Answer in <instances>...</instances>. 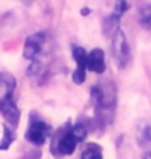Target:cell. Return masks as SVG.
I'll return each mask as SVG.
<instances>
[{"label": "cell", "mask_w": 151, "mask_h": 159, "mask_svg": "<svg viewBox=\"0 0 151 159\" xmlns=\"http://www.w3.org/2000/svg\"><path fill=\"white\" fill-rule=\"evenodd\" d=\"M112 49H114V57L119 63V67L124 68L130 60V47L125 38V33L122 30H117L114 33V39H112Z\"/></svg>", "instance_id": "1"}, {"label": "cell", "mask_w": 151, "mask_h": 159, "mask_svg": "<svg viewBox=\"0 0 151 159\" xmlns=\"http://www.w3.org/2000/svg\"><path fill=\"white\" fill-rule=\"evenodd\" d=\"M73 59L76 62V68L73 71V81L76 84H81L86 78V70H88V54L85 52L83 47L73 46Z\"/></svg>", "instance_id": "4"}, {"label": "cell", "mask_w": 151, "mask_h": 159, "mask_svg": "<svg viewBox=\"0 0 151 159\" xmlns=\"http://www.w3.org/2000/svg\"><path fill=\"white\" fill-rule=\"evenodd\" d=\"M0 111H2V115L7 122H10L13 125H18L20 120V111L16 104L13 102V98H3L0 99Z\"/></svg>", "instance_id": "6"}, {"label": "cell", "mask_w": 151, "mask_h": 159, "mask_svg": "<svg viewBox=\"0 0 151 159\" xmlns=\"http://www.w3.org/2000/svg\"><path fill=\"white\" fill-rule=\"evenodd\" d=\"M88 70L94 73H103L106 70V57L101 49H93L88 54Z\"/></svg>", "instance_id": "7"}, {"label": "cell", "mask_w": 151, "mask_h": 159, "mask_svg": "<svg viewBox=\"0 0 151 159\" xmlns=\"http://www.w3.org/2000/svg\"><path fill=\"white\" fill-rule=\"evenodd\" d=\"M143 159H151V153H146L145 156H143Z\"/></svg>", "instance_id": "14"}, {"label": "cell", "mask_w": 151, "mask_h": 159, "mask_svg": "<svg viewBox=\"0 0 151 159\" xmlns=\"http://www.w3.org/2000/svg\"><path fill=\"white\" fill-rule=\"evenodd\" d=\"M76 144H78L76 136L73 135L71 130H68V132L62 133L59 138L55 140V143L52 144V148H50V149L55 153V156H60V154L62 156H68V154H71L75 151Z\"/></svg>", "instance_id": "3"}, {"label": "cell", "mask_w": 151, "mask_h": 159, "mask_svg": "<svg viewBox=\"0 0 151 159\" xmlns=\"http://www.w3.org/2000/svg\"><path fill=\"white\" fill-rule=\"evenodd\" d=\"M2 143H0V149H8V146L13 143V140H15V136H13V133L10 132V128L7 127V125H3L2 127Z\"/></svg>", "instance_id": "11"}, {"label": "cell", "mask_w": 151, "mask_h": 159, "mask_svg": "<svg viewBox=\"0 0 151 159\" xmlns=\"http://www.w3.org/2000/svg\"><path fill=\"white\" fill-rule=\"evenodd\" d=\"M50 133H52V128L47 124H44L41 120H33L26 130V140L36 144V146H41V144H44V141L47 140V136Z\"/></svg>", "instance_id": "2"}, {"label": "cell", "mask_w": 151, "mask_h": 159, "mask_svg": "<svg viewBox=\"0 0 151 159\" xmlns=\"http://www.w3.org/2000/svg\"><path fill=\"white\" fill-rule=\"evenodd\" d=\"M81 159H103V149H101L99 144L91 143L81 153Z\"/></svg>", "instance_id": "9"}, {"label": "cell", "mask_w": 151, "mask_h": 159, "mask_svg": "<svg viewBox=\"0 0 151 159\" xmlns=\"http://www.w3.org/2000/svg\"><path fill=\"white\" fill-rule=\"evenodd\" d=\"M127 8H128V5H127L125 0H119L117 5H116V11H114V15H116V16H120L122 13H124V11L127 10Z\"/></svg>", "instance_id": "13"}, {"label": "cell", "mask_w": 151, "mask_h": 159, "mask_svg": "<svg viewBox=\"0 0 151 159\" xmlns=\"http://www.w3.org/2000/svg\"><path fill=\"white\" fill-rule=\"evenodd\" d=\"M71 132H73V135L76 136V140H78V143L80 141H83L85 138H86V128L83 127V125H75L73 128H71Z\"/></svg>", "instance_id": "12"}, {"label": "cell", "mask_w": 151, "mask_h": 159, "mask_svg": "<svg viewBox=\"0 0 151 159\" xmlns=\"http://www.w3.org/2000/svg\"><path fill=\"white\" fill-rule=\"evenodd\" d=\"M140 25L145 30L151 31V5H146L140 10Z\"/></svg>", "instance_id": "10"}, {"label": "cell", "mask_w": 151, "mask_h": 159, "mask_svg": "<svg viewBox=\"0 0 151 159\" xmlns=\"http://www.w3.org/2000/svg\"><path fill=\"white\" fill-rule=\"evenodd\" d=\"M0 86H2V94H0V99L11 98L13 91H15V86H16V81H15V78H13L11 75L2 73V76H0Z\"/></svg>", "instance_id": "8"}, {"label": "cell", "mask_w": 151, "mask_h": 159, "mask_svg": "<svg viewBox=\"0 0 151 159\" xmlns=\"http://www.w3.org/2000/svg\"><path fill=\"white\" fill-rule=\"evenodd\" d=\"M81 13H83V15H88L89 10H88V8H83V11H81Z\"/></svg>", "instance_id": "15"}, {"label": "cell", "mask_w": 151, "mask_h": 159, "mask_svg": "<svg viewBox=\"0 0 151 159\" xmlns=\"http://www.w3.org/2000/svg\"><path fill=\"white\" fill-rule=\"evenodd\" d=\"M44 41H46V36L42 34V33L31 34L30 38L26 39V42H25V50H23L25 59H28V60H34L36 57L39 55V52L42 50Z\"/></svg>", "instance_id": "5"}]
</instances>
